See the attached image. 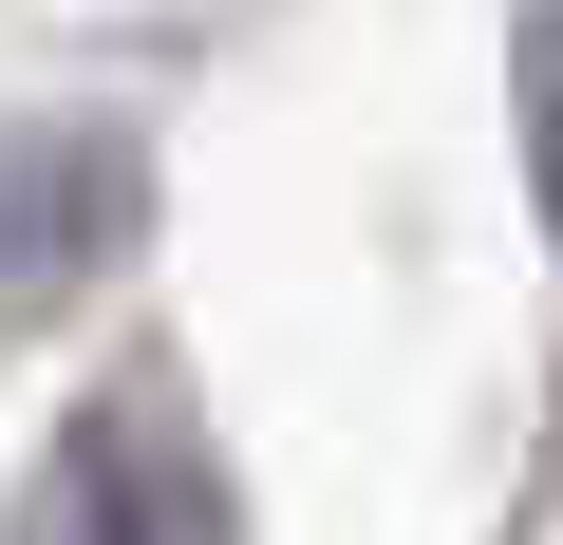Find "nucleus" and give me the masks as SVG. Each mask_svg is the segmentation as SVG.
<instances>
[{"instance_id": "f257e3e1", "label": "nucleus", "mask_w": 563, "mask_h": 545, "mask_svg": "<svg viewBox=\"0 0 563 545\" xmlns=\"http://www.w3.org/2000/svg\"><path fill=\"white\" fill-rule=\"evenodd\" d=\"M526 188H544V226H563V57H544V95H526Z\"/></svg>"}]
</instances>
